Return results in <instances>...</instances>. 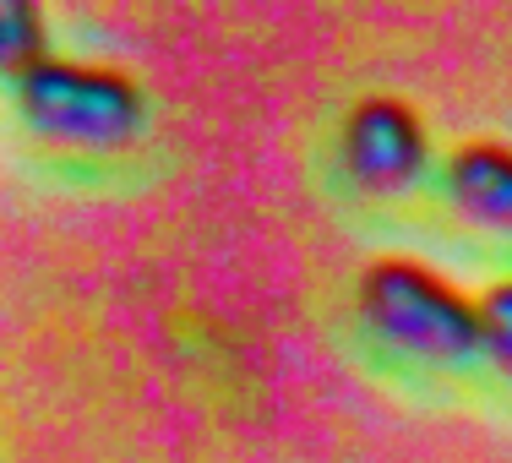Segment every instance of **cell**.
I'll use <instances>...</instances> for the list:
<instances>
[{
	"label": "cell",
	"instance_id": "cell-5",
	"mask_svg": "<svg viewBox=\"0 0 512 463\" xmlns=\"http://www.w3.org/2000/svg\"><path fill=\"white\" fill-rule=\"evenodd\" d=\"M39 60H50V22H44V11L28 6V0H0V71L17 82Z\"/></svg>",
	"mask_w": 512,
	"mask_h": 463
},
{
	"label": "cell",
	"instance_id": "cell-4",
	"mask_svg": "<svg viewBox=\"0 0 512 463\" xmlns=\"http://www.w3.org/2000/svg\"><path fill=\"white\" fill-rule=\"evenodd\" d=\"M447 202L469 224L512 235V148L507 142H463L447 158Z\"/></svg>",
	"mask_w": 512,
	"mask_h": 463
},
{
	"label": "cell",
	"instance_id": "cell-3",
	"mask_svg": "<svg viewBox=\"0 0 512 463\" xmlns=\"http://www.w3.org/2000/svg\"><path fill=\"white\" fill-rule=\"evenodd\" d=\"M344 169L360 191L371 197H398L431 164V137H425L420 109L393 99V93H371L344 115V137H338Z\"/></svg>",
	"mask_w": 512,
	"mask_h": 463
},
{
	"label": "cell",
	"instance_id": "cell-2",
	"mask_svg": "<svg viewBox=\"0 0 512 463\" xmlns=\"http://www.w3.org/2000/svg\"><path fill=\"white\" fill-rule=\"evenodd\" d=\"M11 88H17V109L28 131L66 142V148H120L148 120V99H142L137 77L115 66L50 55L33 71H22Z\"/></svg>",
	"mask_w": 512,
	"mask_h": 463
},
{
	"label": "cell",
	"instance_id": "cell-6",
	"mask_svg": "<svg viewBox=\"0 0 512 463\" xmlns=\"http://www.w3.org/2000/svg\"><path fill=\"white\" fill-rule=\"evenodd\" d=\"M474 311H480V355L502 376H512V278L485 289Z\"/></svg>",
	"mask_w": 512,
	"mask_h": 463
},
{
	"label": "cell",
	"instance_id": "cell-1",
	"mask_svg": "<svg viewBox=\"0 0 512 463\" xmlns=\"http://www.w3.org/2000/svg\"><path fill=\"white\" fill-rule=\"evenodd\" d=\"M360 316L376 338L420 360L480 355V311L453 278L414 257H376L360 273Z\"/></svg>",
	"mask_w": 512,
	"mask_h": 463
}]
</instances>
